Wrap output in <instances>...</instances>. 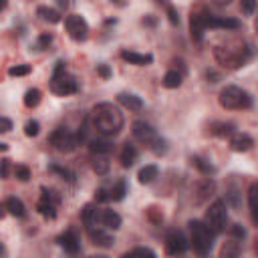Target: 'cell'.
I'll list each match as a JSON object with an SVG mask.
<instances>
[{"label": "cell", "instance_id": "obj_1", "mask_svg": "<svg viewBox=\"0 0 258 258\" xmlns=\"http://www.w3.org/2000/svg\"><path fill=\"white\" fill-rule=\"evenodd\" d=\"M91 121H93V127L107 137H113L123 129V115L113 103L95 105L91 111Z\"/></svg>", "mask_w": 258, "mask_h": 258}, {"label": "cell", "instance_id": "obj_2", "mask_svg": "<svg viewBox=\"0 0 258 258\" xmlns=\"http://www.w3.org/2000/svg\"><path fill=\"white\" fill-rule=\"evenodd\" d=\"M189 232H191L189 242L194 246V252L200 256H208L212 252L216 232L206 222H200V220H189Z\"/></svg>", "mask_w": 258, "mask_h": 258}, {"label": "cell", "instance_id": "obj_3", "mask_svg": "<svg viewBox=\"0 0 258 258\" xmlns=\"http://www.w3.org/2000/svg\"><path fill=\"white\" fill-rule=\"evenodd\" d=\"M218 101H220V105H222L224 109H230V111H236V109H250V107H252V97H250L244 89H240V87H236V85L224 87V89L220 91Z\"/></svg>", "mask_w": 258, "mask_h": 258}, {"label": "cell", "instance_id": "obj_4", "mask_svg": "<svg viewBox=\"0 0 258 258\" xmlns=\"http://www.w3.org/2000/svg\"><path fill=\"white\" fill-rule=\"evenodd\" d=\"M50 91L54 95H60V97H67V95H73V93L79 91L77 79L71 77L69 73H64V62L62 60L56 62V69H54L52 79H50Z\"/></svg>", "mask_w": 258, "mask_h": 258}, {"label": "cell", "instance_id": "obj_5", "mask_svg": "<svg viewBox=\"0 0 258 258\" xmlns=\"http://www.w3.org/2000/svg\"><path fill=\"white\" fill-rule=\"evenodd\" d=\"M214 56L220 64L228 67V69H238L242 64H246V60L250 58V48L248 46H240V48H228V46H214Z\"/></svg>", "mask_w": 258, "mask_h": 258}, {"label": "cell", "instance_id": "obj_6", "mask_svg": "<svg viewBox=\"0 0 258 258\" xmlns=\"http://www.w3.org/2000/svg\"><path fill=\"white\" fill-rule=\"evenodd\" d=\"M206 224L216 232V234H222L228 226V212H226V202L224 200H216L208 212H206Z\"/></svg>", "mask_w": 258, "mask_h": 258}, {"label": "cell", "instance_id": "obj_7", "mask_svg": "<svg viewBox=\"0 0 258 258\" xmlns=\"http://www.w3.org/2000/svg\"><path fill=\"white\" fill-rule=\"evenodd\" d=\"M48 141H50V145H52L56 151H60V153H71V151H75V147L79 145V137H77L75 133H71L69 129H64V127L54 129V131L50 133Z\"/></svg>", "mask_w": 258, "mask_h": 258}, {"label": "cell", "instance_id": "obj_8", "mask_svg": "<svg viewBox=\"0 0 258 258\" xmlns=\"http://www.w3.org/2000/svg\"><path fill=\"white\" fill-rule=\"evenodd\" d=\"M64 28H67V32H69V36L73 40H79L81 42V40H85L89 36V24L79 14H69L64 18Z\"/></svg>", "mask_w": 258, "mask_h": 258}, {"label": "cell", "instance_id": "obj_9", "mask_svg": "<svg viewBox=\"0 0 258 258\" xmlns=\"http://www.w3.org/2000/svg\"><path fill=\"white\" fill-rule=\"evenodd\" d=\"M208 18H210V14L204 12V10L191 12V16H189V34H191V38L196 42L204 40V32L208 28Z\"/></svg>", "mask_w": 258, "mask_h": 258}, {"label": "cell", "instance_id": "obj_10", "mask_svg": "<svg viewBox=\"0 0 258 258\" xmlns=\"http://www.w3.org/2000/svg\"><path fill=\"white\" fill-rule=\"evenodd\" d=\"M187 238L179 232V230H171L167 236H165V252L169 256H177V254H183L187 250Z\"/></svg>", "mask_w": 258, "mask_h": 258}, {"label": "cell", "instance_id": "obj_11", "mask_svg": "<svg viewBox=\"0 0 258 258\" xmlns=\"http://www.w3.org/2000/svg\"><path fill=\"white\" fill-rule=\"evenodd\" d=\"M56 204H58V196H54V191H48L46 187H42V198L36 204V210L40 216L44 218H54L56 216Z\"/></svg>", "mask_w": 258, "mask_h": 258}, {"label": "cell", "instance_id": "obj_12", "mask_svg": "<svg viewBox=\"0 0 258 258\" xmlns=\"http://www.w3.org/2000/svg\"><path fill=\"white\" fill-rule=\"evenodd\" d=\"M131 131H133V137H135L139 143L147 145V147H151V145H153V141L157 139L155 129H153L149 123H145V121H135Z\"/></svg>", "mask_w": 258, "mask_h": 258}, {"label": "cell", "instance_id": "obj_13", "mask_svg": "<svg viewBox=\"0 0 258 258\" xmlns=\"http://www.w3.org/2000/svg\"><path fill=\"white\" fill-rule=\"evenodd\" d=\"M214 191H216V181H214L212 177H202V179L196 181V185H194V200H196V204H202V202L208 200Z\"/></svg>", "mask_w": 258, "mask_h": 258}, {"label": "cell", "instance_id": "obj_14", "mask_svg": "<svg viewBox=\"0 0 258 258\" xmlns=\"http://www.w3.org/2000/svg\"><path fill=\"white\" fill-rule=\"evenodd\" d=\"M87 234H89L91 242H93L95 246H101V248H111L113 242H115L113 236H111L109 232H105L103 228H97V224L87 226Z\"/></svg>", "mask_w": 258, "mask_h": 258}, {"label": "cell", "instance_id": "obj_15", "mask_svg": "<svg viewBox=\"0 0 258 258\" xmlns=\"http://www.w3.org/2000/svg\"><path fill=\"white\" fill-rule=\"evenodd\" d=\"M58 244H60V248H62L64 252H69V254H77V252L81 250L79 238H77V234H75L73 230L60 234V236H58Z\"/></svg>", "mask_w": 258, "mask_h": 258}, {"label": "cell", "instance_id": "obj_16", "mask_svg": "<svg viewBox=\"0 0 258 258\" xmlns=\"http://www.w3.org/2000/svg\"><path fill=\"white\" fill-rule=\"evenodd\" d=\"M252 145H254V139L248 133H234L230 137V147L234 151H248L252 149Z\"/></svg>", "mask_w": 258, "mask_h": 258}, {"label": "cell", "instance_id": "obj_17", "mask_svg": "<svg viewBox=\"0 0 258 258\" xmlns=\"http://www.w3.org/2000/svg\"><path fill=\"white\" fill-rule=\"evenodd\" d=\"M137 157H139V151H137V147L133 145V143H125L123 145V149H121V153H119V161H121V165L123 167H131L135 161H137Z\"/></svg>", "mask_w": 258, "mask_h": 258}, {"label": "cell", "instance_id": "obj_18", "mask_svg": "<svg viewBox=\"0 0 258 258\" xmlns=\"http://www.w3.org/2000/svg\"><path fill=\"white\" fill-rule=\"evenodd\" d=\"M121 58L127 60L129 64H137V67H145L153 60L151 54H141V52H135V50H121Z\"/></svg>", "mask_w": 258, "mask_h": 258}, {"label": "cell", "instance_id": "obj_19", "mask_svg": "<svg viewBox=\"0 0 258 258\" xmlns=\"http://www.w3.org/2000/svg\"><path fill=\"white\" fill-rule=\"evenodd\" d=\"M99 222L109 228V230H119L121 228V216L115 212V210H101V218Z\"/></svg>", "mask_w": 258, "mask_h": 258}, {"label": "cell", "instance_id": "obj_20", "mask_svg": "<svg viewBox=\"0 0 258 258\" xmlns=\"http://www.w3.org/2000/svg\"><path fill=\"white\" fill-rule=\"evenodd\" d=\"M208 28H228V30H236L240 28V20L236 18H218V16H212L208 18Z\"/></svg>", "mask_w": 258, "mask_h": 258}, {"label": "cell", "instance_id": "obj_21", "mask_svg": "<svg viewBox=\"0 0 258 258\" xmlns=\"http://www.w3.org/2000/svg\"><path fill=\"white\" fill-rule=\"evenodd\" d=\"M117 99H119V103H121L125 109H129V111H141V109H143V101H141L137 95H133V93H119Z\"/></svg>", "mask_w": 258, "mask_h": 258}, {"label": "cell", "instance_id": "obj_22", "mask_svg": "<svg viewBox=\"0 0 258 258\" xmlns=\"http://www.w3.org/2000/svg\"><path fill=\"white\" fill-rule=\"evenodd\" d=\"M89 149H91L93 153H103V155H107V153L113 149V143L107 139V135H103V137H93V139L89 141Z\"/></svg>", "mask_w": 258, "mask_h": 258}, {"label": "cell", "instance_id": "obj_23", "mask_svg": "<svg viewBox=\"0 0 258 258\" xmlns=\"http://www.w3.org/2000/svg\"><path fill=\"white\" fill-rule=\"evenodd\" d=\"M4 210H6L8 214L16 216V218H22V216H24V204H22L16 196H10V198L4 200Z\"/></svg>", "mask_w": 258, "mask_h": 258}, {"label": "cell", "instance_id": "obj_24", "mask_svg": "<svg viewBox=\"0 0 258 258\" xmlns=\"http://www.w3.org/2000/svg\"><path fill=\"white\" fill-rule=\"evenodd\" d=\"M99 218H101V212H99L93 204H87V206L81 210V220H83L85 226H93V224H97Z\"/></svg>", "mask_w": 258, "mask_h": 258}, {"label": "cell", "instance_id": "obj_25", "mask_svg": "<svg viewBox=\"0 0 258 258\" xmlns=\"http://www.w3.org/2000/svg\"><path fill=\"white\" fill-rule=\"evenodd\" d=\"M91 167L97 175H105L109 171V159L103 155V153H93V161H91Z\"/></svg>", "mask_w": 258, "mask_h": 258}, {"label": "cell", "instance_id": "obj_26", "mask_svg": "<svg viewBox=\"0 0 258 258\" xmlns=\"http://www.w3.org/2000/svg\"><path fill=\"white\" fill-rule=\"evenodd\" d=\"M248 204H250V210H252V220L258 224V181L250 185L248 189Z\"/></svg>", "mask_w": 258, "mask_h": 258}, {"label": "cell", "instance_id": "obj_27", "mask_svg": "<svg viewBox=\"0 0 258 258\" xmlns=\"http://www.w3.org/2000/svg\"><path fill=\"white\" fill-rule=\"evenodd\" d=\"M210 133L218 137H232L234 135V125L232 123H212Z\"/></svg>", "mask_w": 258, "mask_h": 258}, {"label": "cell", "instance_id": "obj_28", "mask_svg": "<svg viewBox=\"0 0 258 258\" xmlns=\"http://www.w3.org/2000/svg\"><path fill=\"white\" fill-rule=\"evenodd\" d=\"M157 173H159L157 165H145V167L139 169L137 179H139V183H151V181L157 177Z\"/></svg>", "mask_w": 258, "mask_h": 258}, {"label": "cell", "instance_id": "obj_29", "mask_svg": "<svg viewBox=\"0 0 258 258\" xmlns=\"http://www.w3.org/2000/svg\"><path fill=\"white\" fill-rule=\"evenodd\" d=\"M36 14H38L42 20L50 22V24H56V22H60V14H58L56 10H52V8H48V6H38Z\"/></svg>", "mask_w": 258, "mask_h": 258}, {"label": "cell", "instance_id": "obj_30", "mask_svg": "<svg viewBox=\"0 0 258 258\" xmlns=\"http://www.w3.org/2000/svg\"><path fill=\"white\" fill-rule=\"evenodd\" d=\"M161 83H163V87H167V89H177V87L181 85V73H177V71H167Z\"/></svg>", "mask_w": 258, "mask_h": 258}, {"label": "cell", "instance_id": "obj_31", "mask_svg": "<svg viewBox=\"0 0 258 258\" xmlns=\"http://www.w3.org/2000/svg\"><path fill=\"white\" fill-rule=\"evenodd\" d=\"M109 191H111V200H113V202H121V200L125 198V194H127V183H125V179H119Z\"/></svg>", "mask_w": 258, "mask_h": 258}, {"label": "cell", "instance_id": "obj_32", "mask_svg": "<svg viewBox=\"0 0 258 258\" xmlns=\"http://www.w3.org/2000/svg\"><path fill=\"white\" fill-rule=\"evenodd\" d=\"M40 91L38 89H28L26 93H24V105L28 107V109H32V107H36L38 103H40Z\"/></svg>", "mask_w": 258, "mask_h": 258}, {"label": "cell", "instance_id": "obj_33", "mask_svg": "<svg viewBox=\"0 0 258 258\" xmlns=\"http://www.w3.org/2000/svg\"><path fill=\"white\" fill-rule=\"evenodd\" d=\"M191 165L194 167H198L204 175H210V173H214V165L210 163V161H206V159H202V157H191Z\"/></svg>", "mask_w": 258, "mask_h": 258}, {"label": "cell", "instance_id": "obj_34", "mask_svg": "<svg viewBox=\"0 0 258 258\" xmlns=\"http://www.w3.org/2000/svg\"><path fill=\"white\" fill-rule=\"evenodd\" d=\"M30 73V64H16V67H10L8 69V75L10 77H24Z\"/></svg>", "mask_w": 258, "mask_h": 258}, {"label": "cell", "instance_id": "obj_35", "mask_svg": "<svg viewBox=\"0 0 258 258\" xmlns=\"http://www.w3.org/2000/svg\"><path fill=\"white\" fill-rule=\"evenodd\" d=\"M149 149H151V151H153L155 155H163V153L167 151V141H165V139H159V137H157V139L153 141V145H151Z\"/></svg>", "mask_w": 258, "mask_h": 258}, {"label": "cell", "instance_id": "obj_36", "mask_svg": "<svg viewBox=\"0 0 258 258\" xmlns=\"http://www.w3.org/2000/svg\"><path fill=\"white\" fill-rule=\"evenodd\" d=\"M238 252H240V246H238V242H226L220 254H222V256H236Z\"/></svg>", "mask_w": 258, "mask_h": 258}, {"label": "cell", "instance_id": "obj_37", "mask_svg": "<svg viewBox=\"0 0 258 258\" xmlns=\"http://www.w3.org/2000/svg\"><path fill=\"white\" fill-rule=\"evenodd\" d=\"M14 175H16V179H20V181H28V179H30V169H28L26 165H16V167H14Z\"/></svg>", "mask_w": 258, "mask_h": 258}, {"label": "cell", "instance_id": "obj_38", "mask_svg": "<svg viewBox=\"0 0 258 258\" xmlns=\"http://www.w3.org/2000/svg\"><path fill=\"white\" fill-rule=\"evenodd\" d=\"M38 131H40L38 121H26V125H24V133H26L28 137H36Z\"/></svg>", "mask_w": 258, "mask_h": 258}, {"label": "cell", "instance_id": "obj_39", "mask_svg": "<svg viewBox=\"0 0 258 258\" xmlns=\"http://www.w3.org/2000/svg\"><path fill=\"white\" fill-rule=\"evenodd\" d=\"M254 8H256V0H240V10H242V14L250 16V14L254 12Z\"/></svg>", "mask_w": 258, "mask_h": 258}, {"label": "cell", "instance_id": "obj_40", "mask_svg": "<svg viewBox=\"0 0 258 258\" xmlns=\"http://www.w3.org/2000/svg\"><path fill=\"white\" fill-rule=\"evenodd\" d=\"M50 171H52V173L62 175V179H67V181H73V173H71L67 167H60V165H50Z\"/></svg>", "mask_w": 258, "mask_h": 258}, {"label": "cell", "instance_id": "obj_41", "mask_svg": "<svg viewBox=\"0 0 258 258\" xmlns=\"http://www.w3.org/2000/svg\"><path fill=\"white\" fill-rule=\"evenodd\" d=\"M230 234H232L236 240H244V238H246V228L240 226V224H234V226L230 228Z\"/></svg>", "mask_w": 258, "mask_h": 258}, {"label": "cell", "instance_id": "obj_42", "mask_svg": "<svg viewBox=\"0 0 258 258\" xmlns=\"http://www.w3.org/2000/svg\"><path fill=\"white\" fill-rule=\"evenodd\" d=\"M165 12H167V20H169L173 26H175V24H179V16H177V10H175L171 4H167V6H165Z\"/></svg>", "mask_w": 258, "mask_h": 258}, {"label": "cell", "instance_id": "obj_43", "mask_svg": "<svg viewBox=\"0 0 258 258\" xmlns=\"http://www.w3.org/2000/svg\"><path fill=\"white\" fill-rule=\"evenodd\" d=\"M147 216H149V220L155 222V224H161V222H163V214H161V210H157V208H149V210H147Z\"/></svg>", "mask_w": 258, "mask_h": 258}, {"label": "cell", "instance_id": "obj_44", "mask_svg": "<svg viewBox=\"0 0 258 258\" xmlns=\"http://www.w3.org/2000/svg\"><path fill=\"white\" fill-rule=\"evenodd\" d=\"M125 256H155V252L149 250V248H133V250H129Z\"/></svg>", "mask_w": 258, "mask_h": 258}, {"label": "cell", "instance_id": "obj_45", "mask_svg": "<svg viewBox=\"0 0 258 258\" xmlns=\"http://www.w3.org/2000/svg\"><path fill=\"white\" fill-rule=\"evenodd\" d=\"M95 200H97V202H107V200H111V191H107L105 187H99V189L95 191Z\"/></svg>", "mask_w": 258, "mask_h": 258}, {"label": "cell", "instance_id": "obj_46", "mask_svg": "<svg viewBox=\"0 0 258 258\" xmlns=\"http://www.w3.org/2000/svg\"><path fill=\"white\" fill-rule=\"evenodd\" d=\"M12 129V121L8 117H0V133H8Z\"/></svg>", "mask_w": 258, "mask_h": 258}, {"label": "cell", "instance_id": "obj_47", "mask_svg": "<svg viewBox=\"0 0 258 258\" xmlns=\"http://www.w3.org/2000/svg\"><path fill=\"white\" fill-rule=\"evenodd\" d=\"M52 42V36L48 34V32H44V34H40V38H38V48H44V46H48Z\"/></svg>", "mask_w": 258, "mask_h": 258}, {"label": "cell", "instance_id": "obj_48", "mask_svg": "<svg viewBox=\"0 0 258 258\" xmlns=\"http://www.w3.org/2000/svg\"><path fill=\"white\" fill-rule=\"evenodd\" d=\"M0 165H2V179H6L8 173H10V159L2 157V159H0Z\"/></svg>", "mask_w": 258, "mask_h": 258}, {"label": "cell", "instance_id": "obj_49", "mask_svg": "<svg viewBox=\"0 0 258 258\" xmlns=\"http://www.w3.org/2000/svg\"><path fill=\"white\" fill-rule=\"evenodd\" d=\"M97 73H99L101 77H109V75H111V71H109L107 64H99V67H97Z\"/></svg>", "mask_w": 258, "mask_h": 258}, {"label": "cell", "instance_id": "obj_50", "mask_svg": "<svg viewBox=\"0 0 258 258\" xmlns=\"http://www.w3.org/2000/svg\"><path fill=\"white\" fill-rule=\"evenodd\" d=\"M212 2H214L216 6H228V4L232 2V0H212Z\"/></svg>", "mask_w": 258, "mask_h": 258}, {"label": "cell", "instance_id": "obj_51", "mask_svg": "<svg viewBox=\"0 0 258 258\" xmlns=\"http://www.w3.org/2000/svg\"><path fill=\"white\" fill-rule=\"evenodd\" d=\"M143 24H149V26H153V24H155V20H153V18H143Z\"/></svg>", "mask_w": 258, "mask_h": 258}, {"label": "cell", "instance_id": "obj_52", "mask_svg": "<svg viewBox=\"0 0 258 258\" xmlns=\"http://www.w3.org/2000/svg\"><path fill=\"white\" fill-rule=\"evenodd\" d=\"M58 6H60V8H67V6H69V0H58Z\"/></svg>", "mask_w": 258, "mask_h": 258}, {"label": "cell", "instance_id": "obj_53", "mask_svg": "<svg viewBox=\"0 0 258 258\" xmlns=\"http://www.w3.org/2000/svg\"><path fill=\"white\" fill-rule=\"evenodd\" d=\"M6 6H8V0H2V4H0V8H2V10H6Z\"/></svg>", "mask_w": 258, "mask_h": 258}, {"label": "cell", "instance_id": "obj_54", "mask_svg": "<svg viewBox=\"0 0 258 258\" xmlns=\"http://www.w3.org/2000/svg\"><path fill=\"white\" fill-rule=\"evenodd\" d=\"M157 4H161V6H167V0H155Z\"/></svg>", "mask_w": 258, "mask_h": 258}, {"label": "cell", "instance_id": "obj_55", "mask_svg": "<svg viewBox=\"0 0 258 258\" xmlns=\"http://www.w3.org/2000/svg\"><path fill=\"white\" fill-rule=\"evenodd\" d=\"M254 250H256V254H258V240H256V246H254Z\"/></svg>", "mask_w": 258, "mask_h": 258}]
</instances>
